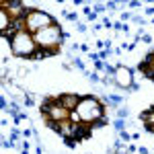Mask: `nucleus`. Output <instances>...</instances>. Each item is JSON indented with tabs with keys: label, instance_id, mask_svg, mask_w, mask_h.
Here are the masks:
<instances>
[{
	"label": "nucleus",
	"instance_id": "9",
	"mask_svg": "<svg viewBox=\"0 0 154 154\" xmlns=\"http://www.w3.org/2000/svg\"><path fill=\"white\" fill-rule=\"evenodd\" d=\"M142 121L146 123V128H148L150 131H154V109H150V111L142 113Z\"/></svg>",
	"mask_w": 154,
	"mask_h": 154
},
{
	"label": "nucleus",
	"instance_id": "2",
	"mask_svg": "<svg viewBox=\"0 0 154 154\" xmlns=\"http://www.w3.org/2000/svg\"><path fill=\"white\" fill-rule=\"evenodd\" d=\"M11 48H12V54L14 56H21V58H35L37 51H39L33 35L27 29H23L17 35L11 37Z\"/></svg>",
	"mask_w": 154,
	"mask_h": 154
},
{
	"label": "nucleus",
	"instance_id": "5",
	"mask_svg": "<svg viewBox=\"0 0 154 154\" xmlns=\"http://www.w3.org/2000/svg\"><path fill=\"white\" fill-rule=\"evenodd\" d=\"M115 82H117L121 88L131 86V72L128 70V68H117V70H115Z\"/></svg>",
	"mask_w": 154,
	"mask_h": 154
},
{
	"label": "nucleus",
	"instance_id": "8",
	"mask_svg": "<svg viewBox=\"0 0 154 154\" xmlns=\"http://www.w3.org/2000/svg\"><path fill=\"white\" fill-rule=\"evenodd\" d=\"M11 17L6 14V11H0V29H2V35H6V31H8V27H11Z\"/></svg>",
	"mask_w": 154,
	"mask_h": 154
},
{
	"label": "nucleus",
	"instance_id": "4",
	"mask_svg": "<svg viewBox=\"0 0 154 154\" xmlns=\"http://www.w3.org/2000/svg\"><path fill=\"white\" fill-rule=\"evenodd\" d=\"M51 25H56L54 19H51L49 14H45V12H41V11H29L25 14V29H27L31 35H35L37 31L48 29Z\"/></svg>",
	"mask_w": 154,
	"mask_h": 154
},
{
	"label": "nucleus",
	"instance_id": "1",
	"mask_svg": "<svg viewBox=\"0 0 154 154\" xmlns=\"http://www.w3.org/2000/svg\"><path fill=\"white\" fill-rule=\"evenodd\" d=\"M37 43V56H41V58H45V56H54V54H58L60 49V41H62V29H60L58 25H51L48 29H43V31H37L35 35H33Z\"/></svg>",
	"mask_w": 154,
	"mask_h": 154
},
{
	"label": "nucleus",
	"instance_id": "3",
	"mask_svg": "<svg viewBox=\"0 0 154 154\" xmlns=\"http://www.w3.org/2000/svg\"><path fill=\"white\" fill-rule=\"evenodd\" d=\"M76 113H78L80 121H84V123H91V121L101 123L99 119H101V115H103V107H101V103H99L97 99L84 97V99H80V103H78V107H76Z\"/></svg>",
	"mask_w": 154,
	"mask_h": 154
},
{
	"label": "nucleus",
	"instance_id": "6",
	"mask_svg": "<svg viewBox=\"0 0 154 154\" xmlns=\"http://www.w3.org/2000/svg\"><path fill=\"white\" fill-rule=\"evenodd\" d=\"M58 101H60V105L64 107V109H68V111H76V107L80 103V99L76 95H62Z\"/></svg>",
	"mask_w": 154,
	"mask_h": 154
},
{
	"label": "nucleus",
	"instance_id": "7",
	"mask_svg": "<svg viewBox=\"0 0 154 154\" xmlns=\"http://www.w3.org/2000/svg\"><path fill=\"white\" fill-rule=\"evenodd\" d=\"M140 70H142L144 74L148 76V78H154V56H152V54L146 58V62L140 66Z\"/></svg>",
	"mask_w": 154,
	"mask_h": 154
}]
</instances>
